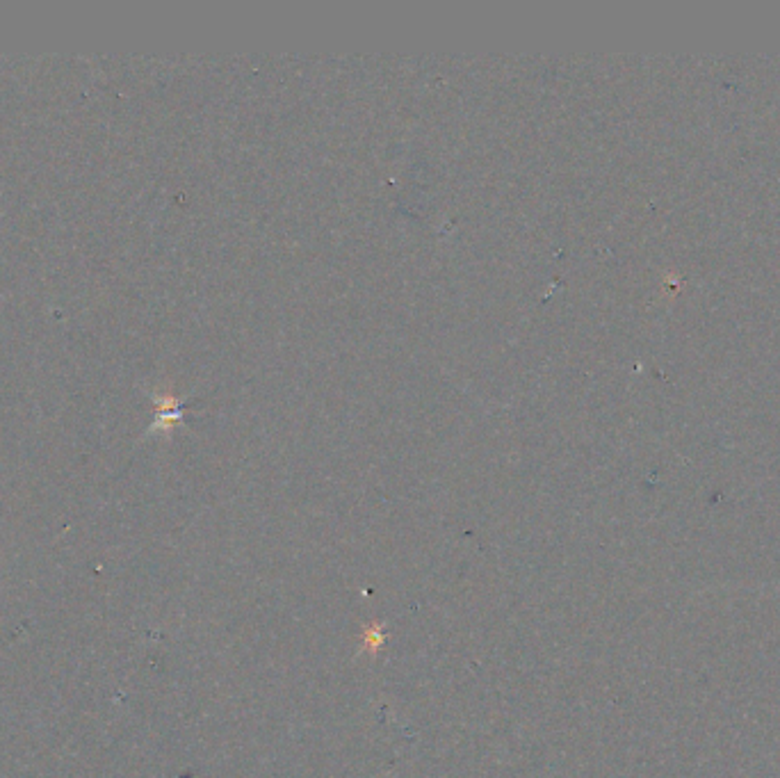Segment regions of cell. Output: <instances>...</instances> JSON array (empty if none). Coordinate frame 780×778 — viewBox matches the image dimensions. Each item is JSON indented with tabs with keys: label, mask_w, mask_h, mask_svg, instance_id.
Wrapping results in <instances>:
<instances>
[{
	"label": "cell",
	"mask_w": 780,
	"mask_h": 778,
	"mask_svg": "<svg viewBox=\"0 0 780 778\" xmlns=\"http://www.w3.org/2000/svg\"><path fill=\"white\" fill-rule=\"evenodd\" d=\"M384 644H386V623L381 621L370 623L361 635V653L377 655L384 651Z\"/></svg>",
	"instance_id": "1"
}]
</instances>
